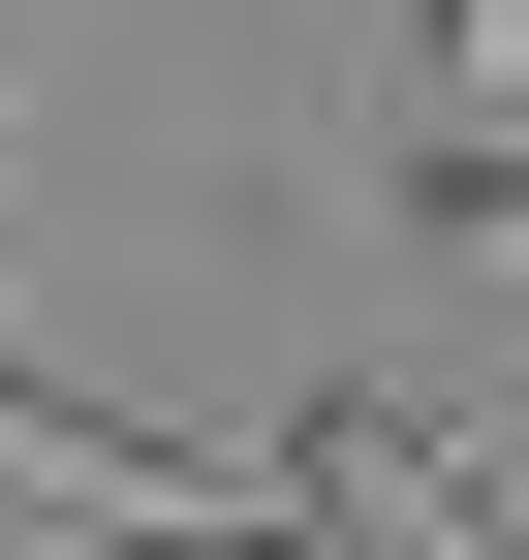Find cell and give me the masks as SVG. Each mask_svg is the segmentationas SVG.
<instances>
[{
  "label": "cell",
  "instance_id": "cell-2",
  "mask_svg": "<svg viewBox=\"0 0 529 560\" xmlns=\"http://www.w3.org/2000/svg\"><path fill=\"white\" fill-rule=\"evenodd\" d=\"M405 32H436V125H498V32L529 0H405Z\"/></svg>",
  "mask_w": 529,
  "mask_h": 560
},
{
  "label": "cell",
  "instance_id": "cell-1",
  "mask_svg": "<svg viewBox=\"0 0 529 560\" xmlns=\"http://www.w3.org/2000/svg\"><path fill=\"white\" fill-rule=\"evenodd\" d=\"M281 529L311 560H498V499H468L436 405H281Z\"/></svg>",
  "mask_w": 529,
  "mask_h": 560
},
{
  "label": "cell",
  "instance_id": "cell-3",
  "mask_svg": "<svg viewBox=\"0 0 529 560\" xmlns=\"http://www.w3.org/2000/svg\"><path fill=\"white\" fill-rule=\"evenodd\" d=\"M62 560H311V529H219V499H187V529H62Z\"/></svg>",
  "mask_w": 529,
  "mask_h": 560
}]
</instances>
